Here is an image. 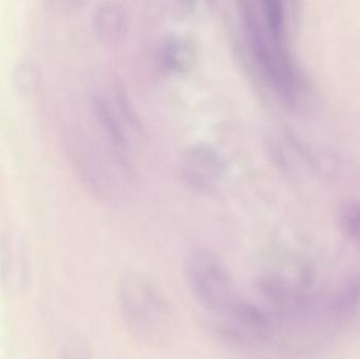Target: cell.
<instances>
[{
    "mask_svg": "<svg viewBox=\"0 0 360 359\" xmlns=\"http://www.w3.org/2000/svg\"><path fill=\"white\" fill-rule=\"evenodd\" d=\"M338 223L342 235L360 249V200L349 198L340 204Z\"/></svg>",
    "mask_w": 360,
    "mask_h": 359,
    "instance_id": "6",
    "label": "cell"
},
{
    "mask_svg": "<svg viewBox=\"0 0 360 359\" xmlns=\"http://www.w3.org/2000/svg\"><path fill=\"white\" fill-rule=\"evenodd\" d=\"M93 105L97 120L112 145L120 151H124L128 145L126 134L107 99L101 95H96L93 99Z\"/></svg>",
    "mask_w": 360,
    "mask_h": 359,
    "instance_id": "5",
    "label": "cell"
},
{
    "mask_svg": "<svg viewBox=\"0 0 360 359\" xmlns=\"http://www.w3.org/2000/svg\"><path fill=\"white\" fill-rule=\"evenodd\" d=\"M60 359H93V349L86 337H72L65 343Z\"/></svg>",
    "mask_w": 360,
    "mask_h": 359,
    "instance_id": "9",
    "label": "cell"
},
{
    "mask_svg": "<svg viewBox=\"0 0 360 359\" xmlns=\"http://www.w3.org/2000/svg\"><path fill=\"white\" fill-rule=\"evenodd\" d=\"M96 27L99 34L107 39H115L126 27V17L124 11L116 4H103L95 15Z\"/></svg>",
    "mask_w": 360,
    "mask_h": 359,
    "instance_id": "7",
    "label": "cell"
},
{
    "mask_svg": "<svg viewBox=\"0 0 360 359\" xmlns=\"http://www.w3.org/2000/svg\"><path fill=\"white\" fill-rule=\"evenodd\" d=\"M186 51L188 50L179 40H168L162 50V63L168 69L179 70L186 63Z\"/></svg>",
    "mask_w": 360,
    "mask_h": 359,
    "instance_id": "8",
    "label": "cell"
},
{
    "mask_svg": "<svg viewBox=\"0 0 360 359\" xmlns=\"http://www.w3.org/2000/svg\"><path fill=\"white\" fill-rule=\"evenodd\" d=\"M120 314L131 337L149 349L167 347L177 330V315L164 289L147 274L131 271L117 285Z\"/></svg>",
    "mask_w": 360,
    "mask_h": 359,
    "instance_id": "1",
    "label": "cell"
},
{
    "mask_svg": "<svg viewBox=\"0 0 360 359\" xmlns=\"http://www.w3.org/2000/svg\"><path fill=\"white\" fill-rule=\"evenodd\" d=\"M243 30L248 46L276 94L287 105L300 103L304 79L287 44V25L264 20L252 2L241 4Z\"/></svg>",
    "mask_w": 360,
    "mask_h": 359,
    "instance_id": "2",
    "label": "cell"
},
{
    "mask_svg": "<svg viewBox=\"0 0 360 359\" xmlns=\"http://www.w3.org/2000/svg\"><path fill=\"white\" fill-rule=\"evenodd\" d=\"M184 275L191 296L213 324L222 322L245 301L230 270L214 251L197 248L186 257Z\"/></svg>",
    "mask_w": 360,
    "mask_h": 359,
    "instance_id": "3",
    "label": "cell"
},
{
    "mask_svg": "<svg viewBox=\"0 0 360 359\" xmlns=\"http://www.w3.org/2000/svg\"><path fill=\"white\" fill-rule=\"evenodd\" d=\"M219 159L211 150L194 148L186 153L184 159V171L186 178L197 187L212 185L219 173Z\"/></svg>",
    "mask_w": 360,
    "mask_h": 359,
    "instance_id": "4",
    "label": "cell"
}]
</instances>
